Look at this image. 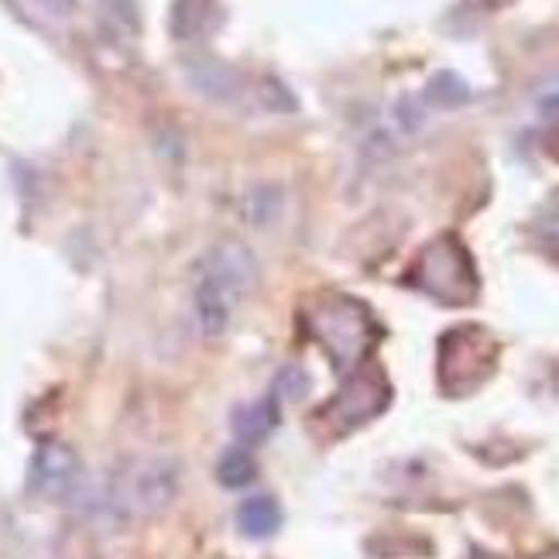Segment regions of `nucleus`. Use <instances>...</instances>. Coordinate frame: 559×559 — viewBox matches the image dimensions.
<instances>
[{"instance_id":"f257e3e1","label":"nucleus","mask_w":559,"mask_h":559,"mask_svg":"<svg viewBox=\"0 0 559 559\" xmlns=\"http://www.w3.org/2000/svg\"><path fill=\"white\" fill-rule=\"evenodd\" d=\"M182 471L173 456H152L117 471L114 477L80 488V508L93 522L124 525L138 519L162 515L179 498Z\"/></svg>"},{"instance_id":"f03ea898","label":"nucleus","mask_w":559,"mask_h":559,"mask_svg":"<svg viewBox=\"0 0 559 559\" xmlns=\"http://www.w3.org/2000/svg\"><path fill=\"white\" fill-rule=\"evenodd\" d=\"M258 258L245 240H216L192 272V316L203 336H224L251 299Z\"/></svg>"},{"instance_id":"7ed1b4c3","label":"nucleus","mask_w":559,"mask_h":559,"mask_svg":"<svg viewBox=\"0 0 559 559\" xmlns=\"http://www.w3.org/2000/svg\"><path fill=\"white\" fill-rule=\"evenodd\" d=\"M309 326L340 374H354L374 344L371 312L350 296H323L312 309Z\"/></svg>"},{"instance_id":"20e7f679","label":"nucleus","mask_w":559,"mask_h":559,"mask_svg":"<svg viewBox=\"0 0 559 559\" xmlns=\"http://www.w3.org/2000/svg\"><path fill=\"white\" fill-rule=\"evenodd\" d=\"M426 296L443 306H467L477 296V272L467 248L456 237H440L423 251L416 272L408 275Z\"/></svg>"},{"instance_id":"39448f33","label":"nucleus","mask_w":559,"mask_h":559,"mask_svg":"<svg viewBox=\"0 0 559 559\" xmlns=\"http://www.w3.org/2000/svg\"><path fill=\"white\" fill-rule=\"evenodd\" d=\"M495 364V344L491 336L477 330V326H464L443 336V350H440V381L450 395H464L474 392V388L488 378Z\"/></svg>"},{"instance_id":"423d86ee","label":"nucleus","mask_w":559,"mask_h":559,"mask_svg":"<svg viewBox=\"0 0 559 559\" xmlns=\"http://www.w3.org/2000/svg\"><path fill=\"white\" fill-rule=\"evenodd\" d=\"M392 392H388V381L378 368H357L354 374H347L344 392H340L330 408H326V419L340 429V432H350L364 423H371L378 412L388 405Z\"/></svg>"},{"instance_id":"0eeeda50","label":"nucleus","mask_w":559,"mask_h":559,"mask_svg":"<svg viewBox=\"0 0 559 559\" xmlns=\"http://www.w3.org/2000/svg\"><path fill=\"white\" fill-rule=\"evenodd\" d=\"M80 480V456L72 447L59 440H45L28 460V495L35 498H62L69 491H76Z\"/></svg>"},{"instance_id":"6e6552de","label":"nucleus","mask_w":559,"mask_h":559,"mask_svg":"<svg viewBox=\"0 0 559 559\" xmlns=\"http://www.w3.org/2000/svg\"><path fill=\"white\" fill-rule=\"evenodd\" d=\"M221 0H173L168 32H173L176 41H203L221 28Z\"/></svg>"},{"instance_id":"1a4fd4ad","label":"nucleus","mask_w":559,"mask_h":559,"mask_svg":"<svg viewBox=\"0 0 559 559\" xmlns=\"http://www.w3.org/2000/svg\"><path fill=\"white\" fill-rule=\"evenodd\" d=\"M237 528L248 539H272L282 528V504L272 495H251L237 508Z\"/></svg>"},{"instance_id":"9d476101","label":"nucleus","mask_w":559,"mask_h":559,"mask_svg":"<svg viewBox=\"0 0 559 559\" xmlns=\"http://www.w3.org/2000/svg\"><path fill=\"white\" fill-rule=\"evenodd\" d=\"M278 426V402L275 399H264L254 405H245L234 412V432L240 436L245 443H261L269 440Z\"/></svg>"},{"instance_id":"9b49d317","label":"nucleus","mask_w":559,"mask_h":559,"mask_svg":"<svg viewBox=\"0 0 559 559\" xmlns=\"http://www.w3.org/2000/svg\"><path fill=\"white\" fill-rule=\"evenodd\" d=\"M100 24L117 41H134L141 35V8L138 0H96Z\"/></svg>"},{"instance_id":"f8f14e48","label":"nucleus","mask_w":559,"mask_h":559,"mask_svg":"<svg viewBox=\"0 0 559 559\" xmlns=\"http://www.w3.org/2000/svg\"><path fill=\"white\" fill-rule=\"evenodd\" d=\"M189 80L200 93L213 96V100H230L237 93V72L224 62H197L189 69Z\"/></svg>"},{"instance_id":"ddd939ff","label":"nucleus","mask_w":559,"mask_h":559,"mask_svg":"<svg viewBox=\"0 0 559 559\" xmlns=\"http://www.w3.org/2000/svg\"><path fill=\"white\" fill-rule=\"evenodd\" d=\"M258 477V464H254V456L248 450H240V447H230L224 456H221V464H216V480L224 484V488L237 491V488H248V484Z\"/></svg>"},{"instance_id":"4468645a","label":"nucleus","mask_w":559,"mask_h":559,"mask_svg":"<svg viewBox=\"0 0 559 559\" xmlns=\"http://www.w3.org/2000/svg\"><path fill=\"white\" fill-rule=\"evenodd\" d=\"M306 392H309V374L302 368H285L278 374V381H275V388H272V399L278 405H282V399L299 402V399H306Z\"/></svg>"},{"instance_id":"2eb2a0df","label":"nucleus","mask_w":559,"mask_h":559,"mask_svg":"<svg viewBox=\"0 0 559 559\" xmlns=\"http://www.w3.org/2000/svg\"><path fill=\"white\" fill-rule=\"evenodd\" d=\"M429 100L440 104V107H456L467 100V86L460 83L456 76H450V72H443V76H436L432 86H429Z\"/></svg>"},{"instance_id":"dca6fc26","label":"nucleus","mask_w":559,"mask_h":559,"mask_svg":"<svg viewBox=\"0 0 559 559\" xmlns=\"http://www.w3.org/2000/svg\"><path fill=\"white\" fill-rule=\"evenodd\" d=\"M41 8H48L52 14H72L76 11V0H38Z\"/></svg>"},{"instance_id":"f3484780","label":"nucleus","mask_w":559,"mask_h":559,"mask_svg":"<svg viewBox=\"0 0 559 559\" xmlns=\"http://www.w3.org/2000/svg\"><path fill=\"white\" fill-rule=\"evenodd\" d=\"M543 114H546L549 120H556V124H559V96H552V100H546V104H543Z\"/></svg>"},{"instance_id":"a211bd4d","label":"nucleus","mask_w":559,"mask_h":559,"mask_svg":"<svg viewBox=\"0 0 559 559\" xmlns=\"http://www.w3.org/2000/svg\"><path fill=\"white\" fill-rule=\"evenodd\" d=\"M480 8H488V11H498V8H504V4H512V0H477Z\"/></svg>"},{"instance_id":"6ab92c4d","label":"nucleus","mask_w":559,"mask_h":559,"mask_svg":"<svg viewBox=\"0 0 559 559\" xmlns=\"http://www.w3.org/2000/svg\"><path fill=\"white\" fill-rule=\"evenodd\" d=\"M471 559H501V556H491V552H474Z\"/></svg>"},{"instance_id":"aec40b11","label":"nucleus","mask_w":559,"mask_h":559,"mask_svg":"<svg viewBox=\"0 0 559 559\" xmlns=\"http://www.w3.org/2000/svg\"><path fill=\"white\" fill-rule=\"evenodd\" d=\"M543 559H559V552H549V556H543Z\"/></svg>"}]
</instances>
